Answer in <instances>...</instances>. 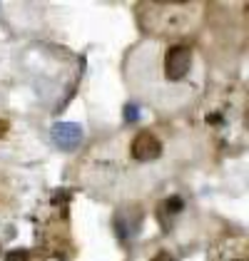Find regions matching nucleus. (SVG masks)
<instances>
[{
  "instance_id": "1",
  "label": "nucleus",
  "mask_w": 249,
  "mask_h": 261,
  "mask_svg": "<svg viewBox=\"0 0 249 261\" xmlns=\"http://www.w3.org/2000/svg\"><path fill=\"white\" fill-rule=\"evenodd\" d=\"M50 140L62 152H75L85 140V129L78 122H55L50 129Z\"/></svg>"
},
{
  "instance_id": "2",
  "label": "nucleus",
  "mask_w": 249,
  "mask_h": 261,
  "mask_svg": "<svg viewBox=\"0 0 249 261\" xmlns=\"http://www.w3.org/2000/svg\"><path fill=\"white\" fill-rule=\"evenodd\" d=\"M189 67H192V50L185 47V45H172V47L167 50V55H165L167 80L177 82V80H182V77H187Z\"/></svg>"
},
{
  "instance_id": "3",
  "label": "nucleus",
  "mask_w": 249,
  "mask_h": 261,
  "mask_svg": "<svg viewBox=\"0 0 249 261\" xmlns=\"http://www.w3.org/2000/svg\"><path fill=\"white\" fill-rule=\"evenodd\" d=\"M162 154V142L157 140L152 132H142L132 140V157L140 162H152Z\"/></svg>"
},
{
  "instance_id": "4",
  "label": "nucleus",
  "mask_w": 249,
  "mask_h": 261,
  "mask_svg": "<svg viewBox=\"0 0 249 261\" xmlns=\"http://www.w3.org/2000/svg\"><path fill=\"white\" fill-rule=\"evenodd\" d=\"M182 206H185V204H182V199H180V197H169V199L165 201V212L169 214V217L180 214V212H182Z\"/></svg>"
},
{
  "instance_id": "5",
  "label": "nucleus",
  "mask_w": 249,
  "mask_h": 261,
  "mask_svg": "<svg viewBox=\"0 0 249 261\" xmlns=\"http://www.w3.org/2000/svg\"><path fill=\"white\" fill-rule=\"evenodd\" d=\"M140 120V107L135 102H127L124 105V122H137Z\"/></svg>"
},
{
  "instance_id": "6",
  "label": "nucleus",
  "mask_w": 249,
  "mask_h": 261,
  "mask_svg": "<svg viewBox=\"0 0 249 261\" xmlns=\"http://www.w3.org/2000/svg\"><path fill=\"white\" fill-rule=\"evenodd\" d=\"M30 256H28V251L25 249H15V251H10L8 256H5V261H28Z\"/></svg>"
},
{
  "instance_id": "7",
  "label": "nucleus",
  "mask_w": 249,
  "mask_h": 261,
  "mask_svg": "<svg viewBox=\"0 0 249 261\" xmlns=\"http://www.w3.org/2000/svg\"><path fill=\"white\" fill-rule=\"evenodd\" d=\"M152 261H172V256H169L167 251H162V254H157V256H155Z\"/></svg>"
},
{
  "instance_id": "8",
  "label": "nucleus",
  "mask_w": 249,
  "mask_h": 261,
  "mask_svg": "<svg viewBox=\"0 0 249 261\" xmlns=\"http://www.w3.org/2000/svg\"><path fill=\"white\" fill-rule=\"evenodd\" d=\"M0 132H3V122H0Z\"/></svg>"
}]
</instances>
